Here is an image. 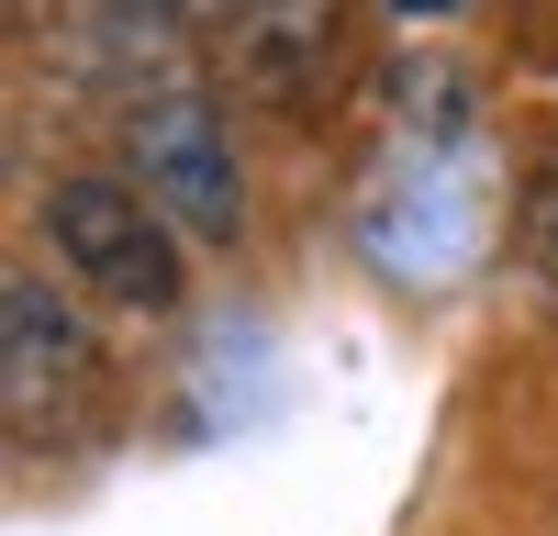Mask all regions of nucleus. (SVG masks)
<instances>
[{"label": "nucleus", "instance_id": "1", "mask_svg": "<svg viewBox=\"0 0 558 536\" xmlns=\"http://www.w3.org/2000/svg\"><path fill=\"white\" fill-rule=\"evenodd\" d=\"M45 246H57V268L89 302H112V313H179V291H191V235L146 202L134 168L45 179Z\"/></svg>", "mask_w": 558, "mask_h": 536}, {"label": "nucleus", "instance_id": "2", "mask_svg": "<svg viewBox=\"0 0 558 536\" xmlns=\"http://www.w3.org/2000/svg\"><path fill=\"white\" fill-rule=\"evenodd\" d=\"M0 391H12V436L23 447L68 436L89 414V391H101V336H89L68 268H12V280H0Z\"/></svg>", "mask_w": 558, "mask_h": 536}, {"label": "nucleus", "instance_id": "3", "mask_svg": "<svg viewBox=\"0 0 558 536\" xmlns=\"http://www.w3.org/2000/svg\"><path fill=\"white\" fill-rule=\"evenodd\" d=\"M123 168L146 179V202H157L191 246H235V235H246V168H235V134H223V112L202 101V89L134 101Z\"/></svg>", "mask_w": 558, "mask_h": 536}, {"label": "nucleus", "instance_id": "4", "mask_svg": "<svg viewBox=\"0 0 558 536\" xmlns=\"http://www.w3.org/2000/svg\"><path fill=\"white\" fill-rule=\"evenodd\" d=\"M347 68V0H235L223 23V78L257 112H313Z\"/></svg>", "mask_w": 558, "mask_h": 536}, {"label": "nucleus", "instance_id": "5", "mask_svg": "<svg viewBox=\"0 0 558 536\" xmlns=\"http://www.w3.org/2000/svg\"><path fill=\"white\" fill-rule=\"evenodd\" d=\"M458 68H436V57H413L402 78H391V123L413 134V157H436V146H458V134H470V101H458Z\"/></svg>", "mask_w": 558, "mask_h": 536}, {"label": "nucleus", "instance_id": "6", "mask_svg": "<svg viewBox=\"0 0 558 536\" xmlns=\"http://www.w3.org/2000/svg\"><path fill=\"white\" fill-rule=\"evenodd\" d=\"M514 257H525V291H536V313L558 325V168H536V179H525V212H514Z\"/></svg>", "mask_w": 558, "mask_h": 536}, {"label": "nucleus", "instance_id": "7", "mask_svg": "<svg viewBox=\"0 0 558 536\" xmlns=\"http://www.w3.org/2000/svg\"><path fill=\"white\" fill-rule=\"evenodd\" d=\"M112 12H123V23H179L191 0H112Z\"/></svg>", "mask_w": 558, "mask_h": 536}, {"label": "nucleus", "instance_id": "8", "mask_svg": "<svg viewBox=\"0 0 558 536\" xmlns=\"http://www.w3.org/2000/svg\"><path fill=\"white\" fill-rule=\"evenodd\" d=\"M402 23H447V12H470V0H391Z\"/></svg>", "mask_w": 558, "mask_h": 536}, {"label": "nucleus", "instance_id": "9", "mask_svg": "<svg viewBox=\"0 0 558 536\" xmlns=\"http://www.w3.org/2000/svg\"><path fill=\"white\" fill-rule=\"evenodd\" d=\"M34 12H45V0H12V23H34Z\"/></svg>", "mask_w": 558, "mask_h": 536}]
</instances>
